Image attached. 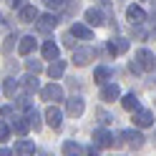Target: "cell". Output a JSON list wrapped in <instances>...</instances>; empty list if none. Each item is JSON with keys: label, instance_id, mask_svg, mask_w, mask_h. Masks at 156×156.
Segmentation results:
<instances>
[{"label": "cell", "instance_id": "obj_15", "mask_svg": "<svg viewBox=\"0 0 156 156\" xmlns=\"http://www.w3.org/2000/svg\"><path fill=\"white\" fill-rule=\"evenodd\" d=\"M58 55H61L58 43L55 41H45L43 43V58H45V61H58Z\"/></svg>", "mask_w": 156, "mask_h": 156}, {"label": "cell", "instance_id": "obj_28", "mask_svg": "<svg viewBox=\"0 0 156 156\" xmlns=\"http://www.w3.org/2000/svg\"><path fill=\"white\" fill-rule=\"evenodd\" d=\"M10 131H13L10 123H8V121H0V141H8V139H10Z\"/></svg>", "mask_w": 156, "mask_h": 156}, {"label": "cell", "instance_id": "obj_31", "mask_svg": "<svg viewBox=\"0 0 156 156\" xmlns=\"http://www.w3.org/2000/svg\"><path fill=\"white\" fill-rule=\"evenodd\" d=\"M96 119H101V123H111V121H113L106 111H96Z\"/></svg>", "mask_w": 156, "mask_h": 156}, {"label": "cell", "instance_id": "obj_9", "mask_svg": "<svg viewBox=\"0 0 156 156\" xmlns=\"http://www.w3.org/2000/svg\"><path fill=\"white\" fill-rule=\"evenodd\" d=\"M151 123H154V113L151 111H144V108L133 111V126H139V129H149Z\"/></svg>", "mask_w": 156, "mask_h": 156}, {"label": "cell", "instance_id": "obj_26", "mask_svg": "<svg viewBox=\"0 0 156 156\" xmlns=\"http://www.w3.org/2000/svg\"><path fill=\"white\" fill-rule=\"evenodd\" d=\"M25 68H28V73H35V76H38V73L43 71V63L35 61V58H30V61H25Z\"/></svg>", "mask_w": 156, "mask_h": 156}, {"label": "cell", "instance_id": "obj_5", "mask_svg": "<svg viewBox=\"0 0 156 156\" xmlns=\"http://www.w3.org/2000/svg\"><path fill=\"white\" fill-rule=\"evenodd\" d=\"M41 96H43V101H48V103H58V101H63V88L58 83H51V86H45V88L41 91Z\"/></svg>", "mask_w": 156, "mask_h": 156}, {"label": "cell", "instance_id": "obj_37", "mask_svg": "<svg viewBox=\"0 0 156 156\" xmlns=\"http://www.w3.org/2000/svg\"><path fill=\"white\" fill-rule=\"evenodd\" d=\"M151 23H154V25H156V13H154V15H151Z\"/></svg>", "mask_w": 156, "mask_h": 156}, {"label": "cell", "instance_id": "obj_1", "mask_svg": "<svg viewBox=\"0 0 156 156\" xmlns=\"http://www.w3.org/2000/svg\"><path fill=\"white\" fill-rule=\"evenodd\" d=\"M123 141H129L133 149H141L146 139L141 136V131H136V129H126V131H121L119 136H113V146H121Z\"/></svg>", "mask_w": 156, "mask_h": 156}, {"label": "cell", "instance_id": "obj_10", "mask_svg": "<svg viewBox=\"0 0 156 156\" xmlns=\"http://www.w3.org/2000/svg\"><path fill=\"white\" fill-rule=\"evenodd\" d=\"M126 18L133 23V25H141V23H146V13L141 10L139 5H129L126 8Z\"/></svg>", "mask_w": 156, "mask_h": 156}, {"label": "cell", "instance_id": "obj_20", "mask_svg": "<svg viewBox=\"0 0 156 156\" xmlns=\"http://www.w3.org/2000/svg\"><path fill=\"white\" fill-rule=\"evenodd\" d=\"M15 154H18V156H33V154H35V144H33V141H25V139L18 141V144H15Z\"/></svg>", "mask_w": 156, "mask_h": 156}, {"label": "cell", "instance_id": "obj_12", "mask_svg": "<svg viewBox=\"0 0 156 156\" xmlns=\"http://www.w3.org/2000/svg\"><path fill=\"white\" fill-rule=\"evenodd\" d=\"M111 76H113V68H111V66H98V68L93 71V81L101 83V86H106Z\"/></svg>", "mask_w": 156, "mask_h": 156}, {"label": "cell", "instance_id": "obj_7", "mask_svg": "<svg viewBox=\"0 0 156 156\" xmlns=\"http://www.w3.org/2000/svg\"><path fill=\"white\" fill-rule=\"evenodd\" d=\"M83 111H86V101L81 98V96H73V98H68V101H66V113H68V116L78 119Z\"/></svg>", "mask_w": 156, "mask_h": 156}, {"label": "cell", "instance_id": "obj_3", "mask_svg": "<svg viewBox=\"0 0 156 156\" xmlns=\"http://www.w3.org/2000/svg\"><path fill=\"white\" fill-rule=\"evenodd\" d=\"M93 146L96 149H108V146H113V133L108 129H96L93 131Z\"/></svg>", "mask_w": 156, "mask_h": 156}, {"label": "cell", "instance_id": "obj_35", "mask_svg": "<svg viewBox=\"0 0 156 156\" xmlns=\"http://www.w3.org/2000/svg\"><path fill=\"white\" fill-rule=\"evenodd\" d=\"M13 8H18V10H20V8H25V0H13Z\"/></svg>", "mask_w": 156, "mask_h": 156}, {"label": "cell", "instance_id": "obj_22", "mask_svg": "<svg viewBox=\"0 0 156 156\" xmlns=\"http://www.w3.org/2000/svg\"><path fill=\"white\" fill-rule=\"evenodd\" d=\"M25 119H28V123H30V129H35V131H41V113H38L35 108H33V106H30V108H28L25 111Z\"/></svg>", "mask_w": 156, "mask_h": 156}, {"label": "cell", "instance_id": "obj_19", "mask_svg": "<svg viewBox=\"0 0 156 156\" xmlns=\"http://www.w3.org/2000/svg\"><path fill=\"white\" fill-rule=\"evenodd\" d=\"M33 48H35V38L33 35H25V38H20V43H18V53H20V55H30Z\"/></svg>", "mask_w": 156, "mask_h": 156}, {"label": "cell", "instance_id": "obj_25", "mask_svg": "<svg viewBox=\"0 0 156 156\" xmlns=\"http://www.w3.org/2000/svg\"><path fill=\"white\" fill-rule=\"evenodd\" d=\"M28 129H30V123H28V119H15L13 121V131H18V133H28Z\"/></svg>", "mask_w": 156, "mask_h": 156}, {"label": "cell", "instance_id": "obj_36", "mask_svg": "<svg viewBox=\"0 0 156 156\" xmlns=\"http://www.w3.org/2000/svg\"><path fill=\"white\" fill-rule=\"evenodd\" d=\"M0 156H13V151L10 149H0Z\"/></svg>", "mask_w": 156, "mask_h": 156}, {"label": "cell", "instance_id": "obj_2", "mask_svg": "<svg viewBox=\"0 0 156 156\" xmlns=\"http://www.w3.org/2000/svg\"><path fill=\"white\" fill-rule=\"evenodd\" d=\"M136 63L141 66V71H156V55L149 51V48H141V51H136Z\"/></svg>", "mask_w": 156, "mask_h": 156}, {"label": "cell", "instance_id": "obj_39", "mask_svg": "<svg viewBox=\"0 0 156 156\" xmlns=\"http://www.w3.org/2000/svg\"><path fill=\"white\" fill-rule=\"evenodd\" d=\"M154 5H156V0H154Z\"/></svg>", "mask_w": 156, "mask_h": 156}, {"label": "cell", "instance_id": "obj_13", "mask_svg": "<svg viewBox=\"0 0 156 156\" xmlns=\"http://www.w3.org/2000/svg\"><path fill=\"white\" fill-rule=\"evenodd\" d=\"M119 96H121L119 83H106L103 88H101V101H116Z\"/></svg>", "mask_w": 156, "mask_h": 156}, {"label": "cell", "instance_id": "obj_16", "mask_svg": "<svg viewBox=\"0 0 156 156\" xmlns=\"http://www.w3.org/2000/svg\"><path fill=\"white\" fill-rule=\"evenodd\" d=\"M86 23H88V25H96V28L103 25V23H106V20H103V13L98 10V8H88V10H86Z\"/></svg>", "mask_w": 156, "mask_h": 156}, {"label": "cell", "instance_id": "obj_32", "mask_svg": "<svg viewBox=\"0 0 156 156\" xmlns=\"http://www.w3.org/2000/svg\"><path fill=\"white\" fill-rule=\"evenodd\" d=\"M83 156H98V149H96V146H86V149H83Z\"/></svg>", "mask_w": 156, "mask_h": 156}, {"label": "cell", "instance_id": "obj_38", "mask_svg": "<svg viewBox=\"0 0 156 156\" xmlns=\"http://www.w3.org/2000/svg\"><path fill=\"white\" fill-rule=\"evenodd\" d=\"M154 144H156V133H154Z\"/></svg>", "mask_w": 156, "mask_h": 156}, {"label": "cell", "instance_id": "obj_8", "mask_svg": "<svg viewBox=\"0 0 156 156\" xmlns=\"http://www.w3.org/2000/svg\"><path fill=\"white\" fill-rule=\"evenodd\" d=\"M45 121H48V126H53V129H61V126H63L61 108H58V106H48V108H45Z\"/></svg>", "mask_w": 156, "mask_h": 156}, {"label": "cell", "instance_id": "obj_33", "mask_svg": "<svg viewBox=\"0 0 156 156\" xmlns=\"http://www.w3.org/2000/svg\"><path fill=\"white\" fill-rule=\"evenodd\" d=\"M63 45H68V48H73V45H76V43H73V35H71V33H68V35L63 38Z\"/></svg>", "mask_w": 156, "mask_h": 156}, {"label": "cell", "instance_id": "obj_30", "mask_svg": "<svg viewBox=\"0 0 156 156\" xmlns=\"http://www.w3.org/2000/svg\"><path fill=\"white\" fill-rule=\"evenodd\" d=\"M66 3H68V0H45V5L51 8V10H53V8H55V10H61V8H66Z\"/></svg>", "mask_w": 156, "mask_h": 156}, {"label": "cell", "instance_id": "obj_29", "mask_svg": "<svg viewBox=\"0 0 156 156\" xmlns=\"http://www.w3.org/2000/svg\"><path fill=\"white\" fill-rule=\"evenodd\" d=\"M15 41H18V35H8V38H5V43H3V53H5V55H8V53L13 51Z\"/></svg>", "mask_w": 156, "mask_h": 156}, {"label": "cell", "instance_id": "obj_18", "mask_svg": "<svg viewBox=\"0 0 156 156\" xmlns=\"http://www.w3.org/2000/svg\"><path fill=\"white\" fill-rule=\"evenodd\" d=\"M38 8L35 5H25V8H20V23H35L38 20Z\"/></svg>", "mask_w": 156, "mask_h": 156}, {"label": "cell", "instance_id": "obj_34", "mask_svg": "<svg viewBox=\"0 0 156 156\" xmlns=\"http://www.w3.org/2000/svg\"><path fill=\"white\" fill-rule=\"evenodd\" d=\"M129 68H131V73H141V66L136 63V61H131V66H129Z\"/></svg>", "mask_w": 156, "mask_h": 156}, {"label": "cell", "instance_id": "obj_14", "mask_svg": "<svg viewBox=\"0 0 156 156\" xmlns=\"http://www.w3.org/2000/svg\"><path fill=\"white\" fill-rule=\"evenodd\" d=\"M129 51V41L126 38H113V41H108V53L111 55H121Z\"/></svg>", "mask_w": 156, "mask_h": 156}, {"label": "cell", "instance_id": "obj_27", "mask_svg": "<svg viewBox=\"0 0 156 156\" xmlns=\"http://www.w3.org/2000/svg\"><path fill=\"white\" fill-rule=\"evenodd\" d=\"M78 151H81V146H78L76 141H66V144H63V154H66V156H76Z\"/></svg>", "mask_w": 156, "mask_h": 156}, {"label": "cell", "instance_id": "obj_11", "mask_svg": "<svg viewBox=\"0 0 156 156\" xmlns=\"http://www.w3.org/2000/svg\"><path fill=\"white\" fill-rule=\"evenodd\" d=\"M71 35L73 38H81V41H91L93 38V30L88 25H83V23H73L71 25Z\"/></svg>", "mask_w": 156, "mask_h": 156}, {"label": "cell", "instance_id": "obj_17", "mask_svg": "<svg viewBox=\"0 0 156 156\" xmlns=\"http://www.w3.org/2000/svg\"><path fill=\"white\" fill-rule=\"evenodd\" d=\"M20 86H23L25 93H35L38 88H41V83H38V76H35V73H28L23 81H20Z\"/></svg>", "mask_w": 156, "mask_h": 156}, {"label": "cell", "instance_id": "obj_24", "mask_svg": "<svg viewBox=\"0 0 156 156\" xmlns=\"http://www.w3.org/2000/svg\"><path fill=\"white\" fill-rule=\"evenodd\" d=\"M18 88H20V83H18L15 78H8V81H5V96H8V98H15V91Z\"/></svg>", "mask_w": 156, "mask_h": 156}, {"label": "cell", "instance_id": "obj_23", "mask_svg": "<svg viewBox=\"0 0 156 156\" xmlns=\"http://www.w3.org/2000/svg\"><path fill=\"white\" fill-rule=\"evenodd\" d=\"M121 103H123L126 111H139V108H141V106H139V98H136V93H126L123 98H121Z\"/></svg>", "mask_w": 156, "mask_h": 156}, {"label": "cell", "instance_id": "obj_21", "mask_svg": "<svg viewBox=\"0 0 156 156\" xmlns=\"http://www.w3.org/2000/svg\"><path fill=\"white\" fill-rule=\"evenodd\" d=\"M63 73H66V61H53L51 66H48V76H51L53 81H58Z\"/></svg>", "mask_w": 156, "mask_h": 156}, {"label": "cell", "instance_id": "obj_6", "mask_svg": "<svg viewBox=\"0 0 156 156\" xmlns=\"http://www.w3.org/2000/svg\"><path fill=\"white\" fill-rule=\"evenodd\" d=\"M93 58H96L93 48H73V63L76 66H88Z\"/></svg>", "mask_w": 156, "mask_h": 156}, {"label": "cell", "instance_id": "obj_4", "mask_svg": "<svg viewBox=\"0 0 156 156\" xmlns=\"http://www.w3.org/2000/svg\"><path fill=\"white\" fill-rule=\"evenodd\" d=\"M55 25H58V18H55L53 13H45V15H38V20H35V30H38V33H51Z\"/></svg>", "mask_w": 156, "mask_h": 156}]
</instances>
